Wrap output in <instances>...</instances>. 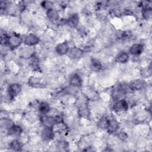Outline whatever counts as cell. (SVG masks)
<instances>
[{
  "mask_svg": "<svg viewBox=\"0 0 152 152\" xmlns=\"http://www.w3.org/2000/svg\"><path fill=\"white\" fill-rule=\"evenodd\" d=\"M55 50L58 54L63 55L68 52L69 50V46L67 42H64L57 45V46L55 48Z\"/></svg>",
  "mask_w": 152,
  "mask_h": 152,
  "instance_id": "7",
  "label": "cell"
},
{
  "mask_svg": "<svg viewBox=\"0 0 152 152\" xmlns=\"http://www.w3.org/2000/svg\"><path fill=\"white\" fill-rule=\"evenodd\" d=\"M54 137V132L53 128H45L42 131V137L45 141H49Z\"/></svg>",
  "mask_w": 152,
  "mask_h": 152,
  "instance_id": "9",
  "label": "cell"
},
{
  "mask_svg": "<svg viewBox=\"0 0 152 152\" xmlns=\"http://www.w3.org/2000/svg\"><path fill=\"white\" fill-rule=\"evenodd\" d=\"M78 22H79V16L76 13L72 14L68 18V20H66V23L72 27H76L78 25Z\"/></svg>",
  "mask_w": 152,
  "mask_h": 152,
  "instance_id": "14",
  "label": "cell"
},
{
  "mask_svg": "<svg viewBox=\"0 0 152 152\" xmlns=\"http://www.w3.org/2000/svg\"><path fill=\"white\" fill-rule=\"evenodd\" d=\"M144 50V46L141 43H135L133 44L129 48V53L134 56H137L140 55Z\"/></svg>",
  "mask_w": 152,
  "mask_h": 152,
  "instance_id": "8",
  "label": "cell"
},
{
  "mask_svg": "<svg viewBox=\"0 0 152 152\" xmlns=\"http://www.w3.org/2000/svg\"><path fill=\"white\" fill-rule=\"evenodd\" d=\"M21 86L18 84H12L8 86V95L9 97L12 99L17 96L21 91Z\"/></svg>",
  "mask_w": 152,
  "mask_h": 152,
  "instance_id": "4",
  "label": "cell"
},
{
  "mask_svg": "<svg viewBox=\"0 0 152 152\" xmlns=\"http://www.w3.org/2000/svg\"><path fill=\"white\" fill-rule=\"evenodd\" d=\"M109 119H109L105 116L101 118L97 123L98 127L101 129H107L108 125H109Z\"/></svg>",
  "mask_w": 152,
  "mask_h": 152,
  "instance_id": "19",
  "label": "cell"
},
{
  "mask_svg": "<svg viewBox=\"0 0 152 152\" xmlns=\"http://www.w3.org/2000/svg\"><path fill=\"white\" fill-rule=\"evenodd\" d=\"M42 7L46 9L47 10H49V9H50V8H52V6H53V3L50 1H43L42 3Z\"/></svg>",
  "mask_w": 152,
  "mask_h": 152,
  "instance_id": "25",
  "label": "cell"
},
{
  "mask_svg": "<svg viewBox=\"0 0 152 152\" xmlns=\"http://www.w3.org/2000/svg\"><path fill=\"white\" fill-rule=\"evenodd\" d=\"M69 84L72 87H79L82 85V80L80 75L77 74H73L69 79Z\"/></svg>",
  "mask_w": 152,
  "mask_h": 152,
  "instance_id": "11",
  "label": "cell"
},
{
  "mask_svg": "<svg viewBox=\"0 0 152 152\" xmlns=\"http://www.w3.org/2000/svg\"><path fill=\"white\" fill-rule=\"evenodd\" d=\"M8 134L11 136H17L19 135L22 132V128L19 126L14 124L9 129H7Z\"/></svg>",
  "mask_w": 152,
  "mask_h": 152,
  "instance_id": "13",
  "label": "cell"
},
{
  "mask_svg": "<svg viewBox=\"0 0 152 152\" xmlns=\"http://www.w3.org/2000/svg\"><path fill=\"white\" fill-rule=\"evenodd\" d=\"M41 123L45 128H53L56 125V121L54 116L43 115L41 118Z\"/></svg>",
  "mask_w": 152,
  "mask_h": 152,
  "instance_id": "2",
  "label": "cell"
},
{
  "mask_svg": "<svg viewBox=\"0 0 152 152\" xmlns=\"http://www.w3.org/2000/svg\"><path fill=\"white\" fill-rule=\"evenodd\" d=\"M128 109V103L124 99H121L116 101L113 105V110L117 112L126 111Z\"/></svg>",
  "mask_w": 152,
  "mask_h": 152,
  "instance_id": "5",
  "label": "cell"
},
{
  "mask_svg": "<svg viewBox=\"0 0 152 152\" xmlns=\"http://www.w3.org/2000/svg\"><path fill=\"white\" fill-rule=\"evenodd\" d=\"M46 15L49 20L54 21L59 18V14L57 10L54 8H50L47 10Z\"/></svg>",
  "mask_w": 152,
  "mask_h": 152,
  "instance_id": "15",
  "label": "cell"
},
{
  "mask_svg": "<svg viewBox=\"0 0 152 152\" xmlns=\"http://www.w3.org/2000/svg\"><path fill=\"white\" fill-rule=\"evenodd\" d=\"M119 128V124L115 119H109V125L107 129L109 132L113 133Z\"/></svg>",
  "mask_w": 152,
  "mask_h": 152,
  "instance_id": "17",
  "label": "cell"
},
{
  "mask_svg": "<svg viewBox=\"0 0 152 152\" xmlns=\"http://www.w3.org/2000/svg\"><path fill=\"white\" fill-rule=\"evenodd\" d=\"M88 109L86 104H83L81 105L79 109V114L82 117H87L88 115Z\"/></svg>",
  "mask_w": 152,
  "mask_h": 152,
  "instance_id": "22",
  "label": "cell"
},
{
  "mask_svg": "<svg viewBox=\"0 0 152 152\" xmlns=\"http://www.w3.org/2000/svg\"><path fill=\"white\" fill-rule=\"evenodd\" d=\"M129 54L124 51L119 52L116 56L115 60L117 62L121 64H125L129 60Z\"/></svg>",
  "mask_w": 152,
  "mask_h": 152,
  "instance_id": "12",
  "label": "cell"
},
{
  "mask_svg": "<svg viewBox=\"0 0 152 152\" xmlns=\"http://www.w3.org/2000/svg\"><path fill=\"white\" fill-rule=\"evenodd\" d=\"M21 142L17 140L12 141L10 144V147L11 148L12 150L14 151H19L21 148Z\"/></svg>",
  "mask_w": 152,
  "mask_h": 152,
  "instance_id": "21",
  "label": "cell"
},
{
  "mask_svg": "<svg viewBox=\"0 0 152 152\" xmlns=\"http://www.w3.org/2000/svg\"><path fill=\"white\" fill-rule=\"evenodd\" d=\"M24 40L17 33H12L9 36L7 45L11 48H16L19 47Z\"/></svg>",
  "mask_w": 152,
  "mask_h": 152,
  "instance_id": "1",
  "label": "cell"
},
{
  "mask_svg": "<svg viewBox=\"0 0 152 152\" xmlns=\"http://www.w3.org/2000/svg\"><path fill=\"white\" fill-rule=\"evenodd\" d=\"M118 138H119L121 140H122V141H125V140H126L127 138H128V135H127V134H126V132H119V133L118 134Z\"/></svg>",
  "mask_w": 152,
  "mask_h": 152,
  "instance_id": "26",
  "label": "cell"
},
{
  "mask_svg": "<svg viewBox=\"0 0 152 152\" xmlns=\"http://www.w3.org/2000/svg\"><path fill=\"white\" fill-rule=\"evenodd\" d=\"M14 125L13 122L8 119H4L1 121V126H4L7 129H9L11 126H12Z\"/></svg>",
  "mask_w": 152,
  "mask_h": 152,
  "instance_id": "23",
  "label": "cell"
},
{
  "mask_svg": "<svg viewBox=\"0 0 152 152\" xmlns=\"http://www.w3.org/2000/svg\"><path fill=\"white\" fill-rule=\"evenodd\" d=\"M28 84L31 86H36L37 85H39L40 84V79L34 77H31L29 78Z\"/></svg>",
  "mask_w": 152,
  "mask_h": 152,
  "instance_id": "24",
  "label": "cell"
},
{
  "mask_svg": "<svg viewBox=\"0 0 152 152\" xmlns=\"http://www.w3.org/2000/svg\"><path fill=\"white\" fill-rule=\"evenodd\" d=\"M24 43L28 46H33L39 42V38L33 33L27 34L24 39Z\"/></svg>",
  "mask_w": 152,
  "mask_h": 152,
  "instance_id": "3",
  "label": "cell"
},
{
  "mask_svg": "<svg viewBox=\"0 0 152 152\" xmlns=\"http://www.w3.org/2000/svg\"><path fill=\"white\" fill-rule=\"evenodd\" d=\"M129 85L132 90H140L144 88L145 83L141 80H136L132 81Z\"/></svg>",
  "mask_w": 152,
  "mask_h": 152,
  "instance_id": "10",
  "label": "cell"
},
{
  "mask_svg": "<svg viewBox=\"0 0 152 152\" xmlns=\"http://www.w3.org/2000/svg\"><path fill=\"white\" fill-rule=\"evenodd\" d=\"M68 55L69 56L74 59H80L82 57L83 55V51L79 48L77 47H72L69 49L68 51Z\"/></svg>",
  "mask_w": 152,
  "mask_h": 152,
  "instance_id": "6",
  "label": "cell"
},
{
  "mask_svg": "<svg viewBox=\"0 0 152 152\" xmlns=\"http://www.w3.org/2000/svg\"><path fill=\"white\" fill-rule=\"evenodd\" d=\"M38 110L40 113H41L43 115H46L49 112V111L50 110V109L48 103L42 102L39 104Z\"/></svg>",
  "mask_w": 152,
  "mask_h": 152,
  "instance_id": "16",
  "label": "cell"
},
{
  "mask_svg": "<svg viewBox=\"0 0 152 152\" xmlns=\"http://www.w3.org/2000/svg\"><path fill=\"white\" fill-rule=\"evenodd\" d=\"M90 67L92 70L94 71H99L102 69V65L101 62L97 59L93 58L90 62Z\"/></svg>",
  "mask_w": 152,
  "mask_h": 152,
  "instance_id": "18",
  "label": "cell"
},
{
  "mask_svg": "<svg viewBox=\"0 0 152 152\" xmlns=\"http://www.w3.org/2000/svg\"><path fill=\"white\" fill-rule=\"evenodd\" d=\"M151 8L149 7H143L141 14L142 17L145 19V20H148L151 18Z\"/></svg>",
  "mask_w": 152,
  "mask_h": 152,
  "instance_id": "20",
  "label": "cell"
}]
</instances>
